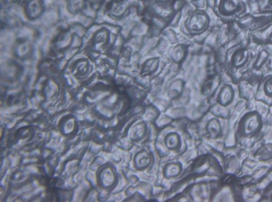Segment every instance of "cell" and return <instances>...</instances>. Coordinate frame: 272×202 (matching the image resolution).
<instances>
[{
    "instance_id": "obj_1",
    "label": "cell",
    "mask_w": 272,
    "mask_h": 202,
    "mask_svg": "<svg viewBox=\"0 0 272 202\" xmlns=\"http://www.w3.org/2000/svg\"><path fill=\"white\" fill-rule=\"evenodd\" d=\"M137 161H138V165L140 166H146L149 163V156H147L146 154H141L139 155V158Z\"/></svg>"
},
{
    "instance_id": "obj_2",
    "label": "cell",
    "mask_w": 272,
    "mask_h": 202,
    "mask_svg": "<svg viewBox=\"0 0 272 202\" xmlns=\"http://www.w3.org/2000/svg\"><path fill=\"white\" fill-rule=\"evenodd\" d=\"M177 143H178V139L175 136H171L168 138V144L169 147L171 148L175 147V146L177 145Z\"/></svg>"
}]
</instances>
